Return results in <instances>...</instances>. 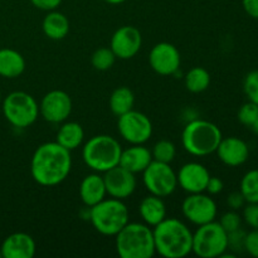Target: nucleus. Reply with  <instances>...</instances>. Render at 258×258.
<instances>
[{
	"mask_svg": "<svg viewBox=\"0 0 258 258\" xmlns=\"http://www.w3.org/2000/svg\"><path fill=\"white\" fill-rule=\"evenodd\" d=\"M72 170L71 151L57 141L44 143L35 149L30 161V174L42 186H55L63 183Z\"/></svg>",
	"mask_w": 258,
	"mask_h": 258,
	"instance_id": "1",
	"label": "nucleus"
},
{
	"mask_svg": "<svg viewBox=\"0 0 258 258\" xmlns=\"http://www.w3.org/2000/svg\"><path fill=\"white\" fill-rule=\"evenodd\" d=\"M155 252L164 258H184L191 253L193 232L180 219L166 217L153 227Z\"/></svg>",
	"mask_w": 258,
	"mask_h": 258,
	"instance_id": "2",
	"label": "nucleus"
},
{
	"mask_svg": "<svg viewBox=\"0 0 258 258\" xmlns=\"http://www.w3.org/2000/svg\"><path fill=\"white\" fill-rule=\"evenodd\" d=\"M115 244L121 258H151L156 253L153 228L139 222H128L115 236Z\"/></svg>",
	"mask_w": 258,
	"mask_h": 258,
	"instance_id": "3",
	"label": "nucleus"
},
{
	"mask_svg": "<svg viewBox=\"0 0 258 258\" xmlns=\"http://www.w3.org/2000/svg\"><path fill=\"white\" fill-rule=\"evenodd\" d=\"M222 138L221 128L216 123L203 118H196L184 126L181 145L186 153L202 158L216 153Z\"/></svg>",
	"mask_w": 258,
	"mask_h": 258,
	"instance_id": "4",
	"label": "nucleus"
},
{
	"mask_svg": "<svg viewBox=\"0 0 258 258\" xmlns=\"http://www.w3.org/2000/svg\"><path fill=\"white\" fill-rule=\"evenodd\" d=\"M122 146L111 135H96L88 139L82 148L83 163L92 171L106 173L120 164Z\"/></svg>",
	"mask_w": 258,
	"mask_h": 258,
	"instance_id": "5",
	"label": "nucleus"
},
{
	"mask_svg": "<svg viewBox=\"0 0 258 258\" xmlns=\"http://www.w3.org/2000/svg\"><path fill=\"white\" fill-rule=\"evenodd\" d=\"M130 219V212L123 201L115 198H105L91 207L88 221L93 228L102 236L115 237Z\"/></svg>",
	"mask_w": 258,
	"mask_h": 258,
	"instance_id": "6",
	"label": "nucleus"
},
{
	"mask_svg": "<svg viewBox=\"0 0 258 258\" xmlns=\"http://www.w3.org/2000/svg\"><path fill=\"white\" fill-rule=\"evenodd\" d=\"M2 108L8 122L17 128L29 127L39 116V103L24 91H14L5 96Z\"/></svg>",
	"mask_w": 258,
	"mask_h": 258,
	"instance_id": "7",
	"label": "nucleus"
},
{
	"mask_svg": "<svg viewBox=\"0 0 258 258\" xmlns=\"http://www.w3.org/2000/svg\"><path fill=\"white\" fill-rule=\"evenodd\" d=\"M228 251V238L227 232L222 228L219 222L198 226L193 233V244L191 252L201 258H217L221 257L224 252Z\"/></svg>",
	"mask_w": 258,
	"mask_h": 258,
	"instance_id": "8",
	"label": "nucleus"
},
{
	"mask_svg": "<svg viewBox=\"0 0 258 258\" xmlns=\"http://www.w3.org/2000/svg\"><path fill=\"white\" fill-rule=\"evenodd\" d=\"M143 183L150 194L160 198L171 196L178 188V178L170 164L153 160L143 171Z\"/></svg>",
	"mask_w": 258,
	"mask_h": 258,
	"instance_id": "9",
	"label": "nucleus"
},
{
	"mask_svg": "<svg viewBox=\"0 0 258 258\" xmlns=\"http://www.w3.org/2000/svg\"><path fill=\"white\" fill-rule=\"evenodd\" d=\"M153 122L145 113L136 110L118 116L117 131L121 138L130 145H140L150 140L153 135Z\"/></svg>",
	"mask_w": 258,
	"mask_h": 258,
	"instance_id": "10",
	"label": "nucleus"
},
{
	"mask_svg": "<svg viewBox=\"0 0 258 258\" xmlns=\"http://www.w3.org/2000/svg\"><path fill=\"white\" fill-rule=\"evenodd\" d=\"M181 213L186 221L197 227L216 221L218 208L214 199L209 194H189L181 203Z\"/></svg>",
	"mask_w": 258,
	"mask_h": 258,
	"instance_id": "11",
	"label": "nucleus"
},
{
	"mask_svg": "<svg viewBox=\"0 0 258 258\" xmlns=\"http://www.w3.org/2000/svg\"><path fill=\"white\" fill-rule=\"evenodd\" d=\"M72 98L66 91L52 90L43 96L39 103V116L47 122L62 123L72 112Z\"/></svg>",
	"mask_w": 258,
	"mask_h": 258,
	"instance_id": "12",
	"label": "nucleus"
},
{
	"mask_svg": "<svg viewBox=\"0 0 258 258\" xmlns=\"http://www.w3.org/2000/svg\"><path fill=\"white\" fill-rule=\"evenodd\" d=\"M143 45V35L136 27L122 25L115 30L110 40V48L118 59H131Z\"/></svg>",
	"mask_w": 258,
	"mask_h": 258,
	"instance_id": "13",
	"label": "nucleus"
},
{
	"mask_svg": "<svg viewBox=\"0 0 258 258\" xmlns=\"http://www.w3.org/2000/svg\"><path fill=\"white\" fill-rule=\"evenodd\" d=\"M180 52L169 42H160L154 45L149 54V64L154 72L160 76H173L180 70Z\"/></svg>",
	"mask_w": 258,
	"mask_h": 258,
	"instance_id": "14",
	"label": "nucleus"
},
{
	"mask_svg": "<svg viewBox=\"0 0 258 258\" xmlns=\"http://www.w3.org/2000/svg\"><path fill=\"white\" fill-rule=\"evenodd\" d=\"M103 180H105L107 196L120 201L130 198L138 185L135 174L121 165L115 166L103 173Z\"/></svg>",
	"mask_w": 258,
	"mask_h": 258,
	"instance_id": "15",
	"label": "nucleus"
},
{
	"mask_svg": "<svg viewBox=\"0 0 258 258\" xmlns=\"http://www.w3.org/2000/svg\"><path fill=\"white\" fill-rule=\"evenodd\" d=\"M176 178H178V186H180L188 194L203 193L206 191L211 174L203 164L190 161V163L184 164L179 169Z\"/></svg>",
	"mask_w": 258,
	"mask_h": 258,
	"instance_id": "16",
	"label": "nucleus"
},
{
	"mask_svg": "<svg viewBox=\"0 0 258 258\" xmlns=\"http://www.w3.org/2000/svg\"><path fill=\"white\" fill-rule=\"evenodd\" d=\"M216 153L224 165L232 168L243 165L249 158V148L247 143L236 136L222 138Z\"/></svg>",
	"mask_w": 258,
	"mask_h": 258,
	"instance_id": "17",
	"label": "nucleus"
},
{
	"mask_svg": "<svg viewBox=\"0 0 258 258\" xmlns=\"http://www.w3.org/2000/svg\"><path fill=\"white\" fill-rule=\"evenodd\" d=\"M0 252L3 258H33L37 252V244L30 234L15 232L3 241Z\"/></svg>",
	"mask_w": 258,
	"mask_h": 258,
	"instance_id": "18",
	"label": "nucleus"
},
{
	"mask_svg": "<svg viewBox=\"0 0 258 258\" xmlns=\"http://www.w3.org/2000/svg\"><path fill=\"white\" fill-rule=\"evenodd\" d=\"M106 196L107 191L103 175H101V173L93 171L92 174H88L82 179L80 184V198L87 208L100 203L106 198Z\"/></svg>",
	"mask_w": 258,
	"mask_h": 258,
	"instance_id": "19",
	"label": "nucleus"
},
{
	"mask_svg": "<svg viewBox=\"0 0 258 258\" xmlns=\"http://www.w3.org/2000/svg\"><path fill=\"white\" fill-rule=\"evenodd\" d=\"M151 161H153L151 150L144 144H140V145H131L130 148L122 149L118 165L127 169L131 173L138 174L143 173Z\"/></svg>",
	"mask_w": 258,
	"mask_h": 258,
	"instance_id": "20",
	"label": "nucleus"
},
{
	"mask_svg": "<svg viewBox=\"0 0 258 258\" xmlns=\"http://www.w3.org/2000/svg\"><path fill=\"white\" fill-rule=\"evenodd\" d=\"M27 63L22 53L12 48L0 49V77L14 80L24 73Z\"/></svg>",
	"mask_w": 258,
	"mask_h": 258,
	"instance_id": "21",
	"label": "nucleus"
},
{
	"mask_svg": "<svg viewBox=\"0 0 258 258\" xmlns=\"http://www.w3.org/2000/svg\"><path fill=\"white\" fill-rule=\"evenodd\" d=\"M139 214L145 224L155 227L166 218V206L163 198L150 194L139 204Z\"/></svg>",
	"mask_w": 258,
	"mask_h": 258,
	"instance_id": "22",
	"label": "nucleus"
},
{
	"mask_svg": "<svg viewBox=\"0 0 258 258\" xmlns=\"http://www.w3.org/2000/svg\"><path fill=\"white\" fill-rule=\"evenodd\" d=\"M70 20L63 13L52 10L48 12L42 22V30L47 38L52 40H62L70 33Z\"/></svg>",
	"mask_w": 258,
	"mask_h": 258,
	"instance_id": "23",
	"label": "nucleus"
},
{
	"mask_svg": "<svg viewBox=\"0 0 258 258\" xmlns=\"http://www.w3.org/2000/svg\"><path fill=\"white\" fill-rule=\"evenodd\" d=\"M85 140V130L82 125L76 121H64L59 126L55 136V141L67 150L73 151L82 145Z\"/></svg>",
	"mask_w": 258,
	"mask_h": 258,
	"instance_id": "24",
	"label": "nucleus"
},
{
	"mask_svg": "<svg viewBox=\"0 0 258 258\" xmlns=\"http://www.w3.org/2000/svg\"><path fill=\"white\" fill-rule=\"evenodd\" d=\"M134 105H135V95L126 86L115 88L108 98V106H110L111 112L117 117L133 110Z\"/></svg>",
	"mask_w": 258,
	"mask_h": 258,
	"instance_id": "25",
	"label": "nucleus"
},
{
	"mask_svg": "<svg viewBox=\"0 0 258 258\" xmlns=\"http://www.w3.org/2000/svg\"><path fill=\"white\" fill-rule=\"evenodd\" d=\"M184 83L189 92L202 93L211 85V73L204 67H193L184 76Z\"/></svg>",
	"mask_w": 258,
	"mask_h": 258,
	"instance_id": "26",
	"label": "nucleus"
},
{
	"mask_svg": "<svg viewBox=\"0 0 258 258\" xmlns=\"http://www.w3.org/2000/svg\"><path fill=\"white\" fill-rule=\"evenodd\" d=\"M239 191L247 203H258V169L247 171L239 184Z\"/></svg>",
	"mask_w": 258,
	"mask_h": 258,
	"instance_id": "27",
	"label": "nucleus"
},
{
	"mask_svg": "<svg viewBox=\"0 0 258 258\" xmlns=\"http://www.w3.org/2000/svg\"><path fill=\"white\" fill-rule=\"evenodd\" d=\"M151 155H153V160L170 164L176 156L175 144L170 140H165V139L159 140L154 145L153 150H151Z\"/></svg>",
	"mask_w": 258,
	"mask_h": 258,
	"instance_id": "28",
	"label": "nucleus"
},
{
	"mask_svg": "<svg viewBox=\"0 0 258 258\" xmlns=\"http://www.w3.org/2000/svg\"><path fill=\"white\" fill-rule=\"evenodd\" d=\"M116 62V55L112 52L111 48H98L91 55V63H92V67L95 70L101 71H108L110 68H112V66Z\"/></svg>",
	"mask_w": 258,
	"mask_h": 258,
	"instance_id": "29",
	"label": "nucleus"
},
{
	"mask_svg": "<svg viewBox=\"0 0 258 258\" xmlns=\"http://www.w3.org/2000/svg\"><path fill=\"white\" fill-rule=\"evenodd\" d=\"M243 91L248 101L258 105V70L247 73L243 80Z\"/></svg>",
	"mask_w": 258,
	"mask_h": 258,
	"instance_id": "30",
	"label": "nucleus"
},
{
	"mask_svg": "<svg viewBox=\"0 0 258 258\" xmlns=\"http://www.w3.org/2000/svg\"><path fill=\"white\" fill-rule=\"evenodd\" d=\"M237 116H238V121L242 125L247 126V127H251L254 121H256V118L258 117V105L251 102V101L243 103L239 107L238 115Z\"/></svg>",
	"mask_w": 258,
	"mask_h": 258,
	"instance_id": "31",
	"label": "nucleus"
},
{
	"mask_svg": "<svg viewBox=\"0 0 258 258\" xmlns=\"http://www.w3.org/2000/svg\"><path fill=\"white\" fill-rule=\"evenodd\" d=\"M219 224L222 228L229 233L236 229H239L242 226V216L238 213V211H228L219 218Z\"/></svg>",
	"mask_w": 258,
	"mask_h": 258,
	"instance_id": "32",
	"label": "nucleus"
},
{
	"mask_svg": "<svg viewBox=\"0 0 258 258\" xmlns=\"http://www.w3.org/2000/svg\"><path fill=\"white\" fill-rule=\"evenodd\" d=\"M246 234L247 233L242 228L227 233V238H228V249L232 251V253L237 254L244 251V239H246Z\"/></svg>",
	"mask_w": 258,
	"mask_h": 258,
	"instance_id": "33",
	"label": "nucleus"
},
{
	"mask_svg": "<svg viewBox=\"0 0 258 258\" xmlns=\"http://www.w3.org/2000/svg\"><path fill=\"white\" fill-rule=\"evenodd\" d=\"M242 219L252 229H258V203H246L243 207Z\"/></svg>",
	"mask_w": 258,
	"mask_h": 258,
	"instance_id": "34",
	"label": "nucleus"
},
{
	"mask_svg": "<svg viewBox=\"0 0 258 258\" xmlns=\"http://www.w3.org/2000/svg\"><path fill=\"white\" fill-rule=\"evenodd\" d=\"M244 251L249 256L258 258V229H252L246 234L244 239Z\"/></svg>",
	"mask_w": 258,
	"mask_h": 258,
	"instance_id": "35",
	"label": "nucleus"
},
{
	"mask_svg": "<svg viewBox=\"0 0 258 258\" xmlns=\"http://www.w3.org/2000/svg\"><path fill=\"white\" fill-rule=\"evenodd\" d=\"M246 199H244L243 194L241 191H232L231 194H228L227 197V206L229 207V209L232 211H239V209L243 208L246 206Z\"/></svg>",
	"mask_w": 258,
	"mask_h": 258,
	"instance_id": "36",
	"label": "nucleus"
},
{
	"mask_svg": "<svg viewBox=\"0 0 258 258\" xmlns=\"http://www.w3.org/2000/svg\"><path fill=\"white\" fill-rule=\"evenodd\" d=\"M33 7L44 12H52L57 10V8L62 4V0H30Z\"/></svg>",
	"mask_w": 258,
	"mask_h": 258,
	"instance_id": "37",
	"label": "nucleus"
},
{
	"mask_svg": "<svg viewBox=\"0 0 258 258\" xmlns=\"http://www.w3.org/2000/svg\"><path fill=\"white\" fill-rule=\"evenodd\" d=\"M224 188V183L221 178L218 176H212L209 178L208 183H207L206 191L209 194V196H217V194L222 193Z\"/></svg>",
	"mask_w": 258,
	"mask_h": 258,
	"instance_id": "38",
	"label": "nucleus"
},
{
	"mask_svg": "<svg viewBox=\"0 0 258 258\" xmlns=\"http://www.w3.org/2000/svg\"><path fill=\"white\" fill-rule=\"evenodd\" d=\"M242 5L249 17L258 19V0H242Z\"/></svg>",
	"mask_w": 258,
	"mask_h": 258,
	"instance_id": "39",
	"label": "nucleus"
},
{
	"mask_svg": "<svg viewBox=\"0 0 258 258\" xmlns=\"http://www.w3.org/2000/svg\"><path fill=\"white\" fill-rule=\"evenodd\" d=\"M106 3H108V4L111 5H118V4H122V3H125L126 0H105Z\"/></svg>",
	"mask_w": 258,
	"mask_h": 258,
	"instance_id": "40",
	"label": "nucleus"
},
{
	"mask_svg": "<svg viewBox=\"0 0 258 258\" xmlns=\"http://www.w3.org/2000/svg\"><path fill=\"white\" fill-rule=\"evenodd\" d=\"M251 130L253 131V133L256 134V135H258V117L256 118V121H254V122H253V125L251 126Z\"/></svg>",
	"mask_w": 258,
	"mask_h": 258,
	"instance_id": "41",
	"label": "nucleus"
},
{
	"mask_svg": "<svg viewBox=\"0 0 258 258\" xmlns=\"http://www.w3.org/2000/svg\"><path fill=\"white\" fill-rule=\"evenodd\" d=\"M2 101H3V97H2V93H0V105H2Z\"/></svg>",
	"mask_w": 258,
	"mask_h": 258,
	"instance_id": "42",
	"label": "nucleus"
},
{
	"mask_svg": "<svg viewBox=\"0 0 258 258\" xmlns=\"http://www.w3.org/2000/svg\"><path fill=\"white\" fill-rule=\"evenodd\" d=\"M0 258H3V256H2V252H0Z\"/></svg>",
	"mask_w": 258,
	"mask_h": 258,
	"instance_id": "43",
	"label": "nucleus"
}]
</instances>
